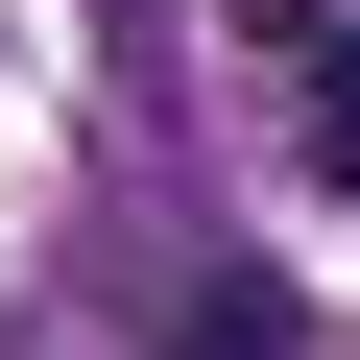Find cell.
Returning <instances> with one entry per match:
<instances>
[{
  "instance_id": "cell-2",
  "label": "cell",
  "mask_w": 360,
  "mask_h": 360,
  "mask_svg": "<svg viewBox=\"0 0 360 360\" xmlns=\"http://www.w3.org/2000/svg\"><path fill=\"white\" fill-rule=\"evenodd\" d=\"M312 168L360 193V49H312Z\"/></svg>"
},
{
  "instance_id": "cell-1",
  "label": "cell",
  "mask_w": 360,
  "mask_h": 360,
  "mask_svg": "<svg viewBox=\"0 0 360 360\" xmlns=\"http://www.w3.org/2000/svg\"><path fill=\"white\" fill-rule=\"evenodd\" d=\"M168 360H312V288L288 264H217L193 312H168Z\"/></svg>"
}]
</instances>
